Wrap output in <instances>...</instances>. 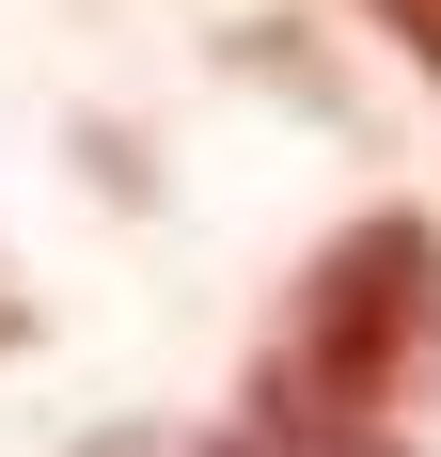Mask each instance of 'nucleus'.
Instances as JSON below:
<instances>
[{
	"instance_id": "f03ea898",
	"label": "nucleus",
	"mask_w": 441,
	"mask_h": 457,
	"mask_svg": "<svg viewBox=\"0 0 441 457\" xmlns=\"http://www.w3.org/2000/svg\"><path fill=\"white\" fill-rule=\"evenodd\" d=\"M379 32H395L410 63H426V79H441V0H379Z\"/></svg>"
},
{
	"instance_id": "f257e3e1",
	"label": "nucleus",
	"mask_w": 441,
	"mask_h": 457,
	"mask_svg": "<svg viewBox=\"0 0 441 457\" xmlns=\"http://www.w3.org/2000/svg\"><path fill=\"white\" fill-rule=\"evenodd\" d=\"M426 395H441V221L426 205H362L284 284V331L237 378V442L220 457H395Z\"/></svg>"
},
{
	"instance_id": "7ed1b4c3",
	"label": "nucleus",
	"mask_w": 441,
	"mask_h": 457,
	"mask_svg": "<svg viewBox=\"0 0 441 457\" xmlns=\"http://www.w3.org/2000/svg\"><path fill=\"white\" fill-rule=\"evenodd\" d=\"M16 331H32V316H16V300H0V347H16Z\"/></svg>"
}]
</instances>
